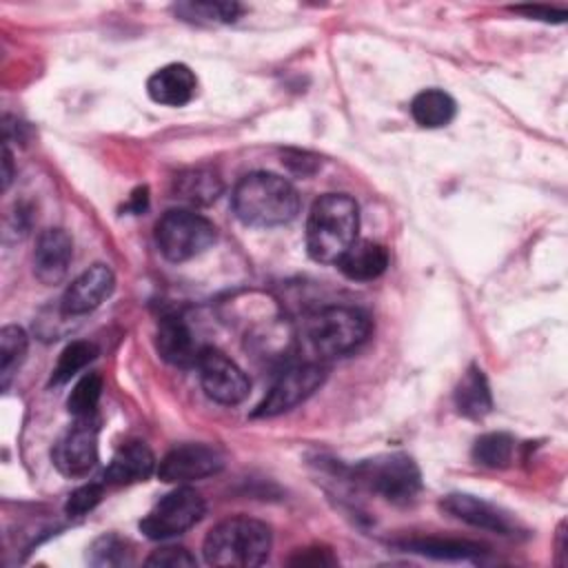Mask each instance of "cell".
I'll return each instance as SVG.
<instances>
[{
	"label": "cell",
	"mask_w": 568,
	"mask_h": 568,
	"mask_svg": "<svg viewBox=\"0 0 568 568\" xmlns=\"http://www.w3.org/2000/svg\"><path fill=\"white\" fill-rule=\"evenodd\" d=\"M359 206L346 193L317 197L306 220V251L320 264H337L357 242Z\"/></svg>",
	"instance_id": "1"
},
{
	"label": "cell",
	"mask_w": 568,
	"mask_h": 568,
	"mask_svg": "<svg viewBox=\"0 0 568 568\" xmlns=\"http://www.w3.org/2000/svg\"><path fill=\"white\" fill-rule=\"evenodd\" d=\"M233 211L246 226H282L300 213V195L286 178L255 171L235 184Z\"/></svg>",
	"instance_id": "2"
},
{
	"label": "cell",
	"mask_w": 568,
	"mask_h": 568,
	"mask_svg": "<svg viewBox=\"0 0 568 568\" xmlns=\"http://www.w3.org/2000/svg\"><path fill=\"white\" fill-rule=\"evenodd\" d=\"M271 544V528L264 521L237 515L209 530L202 552L209 566L251 568L266 561Z\"/></svg>",
	"instance_id": "3"
},
{
	"label": "cell",
	"mask_w": 568,
	"mask_h": 568,
	"mask_svg": "<svg viewBox=\"0 0 568 568\" xmlns=\"http://www.w3.org/2000/svg\"><path fill=\"white\" fill-rule=\"evenodd\" d=\"M371 317L355 306H324L308 315L304 335L320 359L339 357L357 351L371 335Z\"/></svg>",
	"instance_id": "4"
},
{
	"label": "cell",
	"mask_w": 568,
	"mask_h": 568,
	"mask_svg": "<svg viewBox=\"0 0 568 568\" xmlns=\"http://www.w3.org/2000/svg\"><path fill=\"white\" fill-rule=\"evenodd\" d=\"M155 242L169 262H186L215 242V226L191 209H171L155 224Z\"/></svg>",
	"instance_id": "5"
},
{
	"label": "cell",
	"mask_w": 568,
	"mask_h": 568,
	"mask_svg": "<svg viewBox=\"0 0 568 568\" xmlns=\"http://www.w3.org/2000/svg\"><path fill=\"white\" fill-rule=\"evenodd\" d=\"M353 475L368 490L386 497L388 501H410L422 488V473L413 457L404 453L379 455L353 468Z\"/></svg>",
	"instance_id": "6"
},
{
	"label": "cell",
	"mask_w": 568,
	"mask_h": 568,
	"mask_svg": "<svg viewBox=\"0 0 568 568\" xmlns=\"http://www.w3.org/2000/svg\"><path fill=\"white\" fill-rule=\"evenodd\" d=\"M206 510L202 495L189 486L166 493L140 521V530L149 539H171L193 528Z\"/></svg>",
	"instance_id": "7"
},
{
	"label": "cell",
	"mask_w": 568,
	"mask_h": 568,
	"mask_svg": "<svg viewBox=\"0 0 568 568\" xmlns=\"http://www.w3.org/2000/svg\"><path fill=\"white\" fill-rule=\"evenodd\" d=\"M326 379V368L320 362H302L284 368L271 390L253 410V417H275L306 402Z\"/></svg>",
	"instance_id": "8"
},
{
	"label": "cell",
	"mask_w": 568,
	"mask_h": 568,
	"mask_svg": "<svg viewBox=\"0 0 568 568\" xmlns=\"http://www.w3.org/2000/svg\"><path fill=\"white\" fill-rule=\"evenodd\" d=\"M195 366L200 371V384L213 402L235 406L248 395L251 382L246 373L222 351L204 346Z\"/></svg>",
	"instance_id": "9"
},
{
	"label": "cell",
	"mask_w": 568,
	"mask_h": 568,
	"mask_svg": "<svg viewBox=\"0 0 568 568\" xmlns=\"http://www.w3.org/2000/svg\"><path fill=\"white\" fill-rule=\"evenodd\" d=\"M98 419L75 417L73 426L55 442L53 446V464L64 477H84L98 464Z\"/></svg>",
	"instance_id": "10"
},
{
	"label": "cell",
	"mask_w": 568,
	"mask_h": 568,
	"mask_svg": "<svg viewBox=\"0 0 568 568\" xmlns=\"http://www.w3.org/2000/svg\"><path fill=\"white\" fill-rule=\"evenodd\" d=\"M224 466L222 455L206 444H180L171 448L158 464V477L164 484H189L211 477Z\"/></svg>",
	"instance_id": "11"
},
{
	"label": "cell",
	"mask_w": 568,
	"mask_h": 568,
	"mask_svg": "<svg viewBox=\"0 0 568 568\" xmlns=\"http://www.w3.org/2000/svg\"><path fill=\"white\" fill-rule=\"evenodd\" d=\"M115 288V275L106 264H93L82 271L60 297V315L71 320L95 311Z\"/></svg>",
	"instance_id": "12"
},
{
	"label": "cell",
	"mask_w": 568,
	"mask_h": 568,
	"mask_svg": "<svg viewBox=\"0 0 568 568\" xmlns=\"http://www.w3.org/2000/svg\"><path fill=\"white\" fill-rule=\"evenodd\" d=\"M439 506L450 517L481 530H490L499 535H517L519 530L517 519L508 510L468 493H450L439 501Z\"/></svg>",
	"instance_id": "13"
},
{
	"label": "cell",
	"mask_w": 568,
	"mask_h": 568,
	"mask_svg": "<svg viewBox=\"0 0 568 568\" xmlns=\"http://www.w3.org/2000/svg\"><path fill=\"white\" fill-rule=\"evenodd\" d=\"M73 260V240L64 229H47L33 248V273L42 284H60Z\"/></svg>",
	"instance_id": "14"
},
{
	"label": "cell",
	"mask_w": 568,
	"mask_h": 568,
	"mask_svg": "<svg viewBox=\"0 0 568 568\" xmlns=\"http://www.w3.org/2000/svg\"><path fill=\"white\" fill-rule=\"evenodd\" d=\"M155 348L160 357L173 366L189 368L197 364L204 346L197 344L191 326L178 313H169L160 320L155 333Z\"/></svg>",
	"instance_id": "15"
},
{
	"label": "cell",
	"mask_w": 568,
	"mask_h": 568,
	"mask_svg": "<svg viewBox=\"0 0 568 568\" xmlns=\"http://www.w3.org/2000/svg\"><path fill=\"white\" fill-rule=\"evenodd\" d=\"M195 91H197V78L182 62L164 64L158 71H153L151 78L146 80L149 98L162 106H184L186 102L193 100Z\"/></svg>",
	"instance_id": "16"
},
{
	"label": "cell",
	"mask_w": 568,
	"mask_h": 568,
	"mask_svg": "<svg viewBox=\"0 0 568 568\" xmlns=\"http://www.w3.org/2000/svg\"><path fill=\"white\" fill-rule=\"evenodd\" d=\"M153 470L158 468H155V457L151 448L142 442H129L113 453L111 462L102 473V479L104 484L126 486V484L146 481L153 475Z\"/></svg>",
	"instance_id": "17"
},
{
	"label": "cell",
	"mask_w": 568,
	"mask_h": 568,
	"mask_svg": "<svg viewBox=\"0 0 568 568\" xmlns=\"http://www.w3.org/2000/svg\"><path fill=\"white\" fill-rule=\"evenodd\" d=\"M353 282H373L388 266V251L371 240H357L335 264Z\"/></svg>",
	"instance_id": "18"
},
{
	"label": "cell",
	"mask_w": 568,
	"mask_h": 568,
	"mask_svg": "<svg viewBox=\"0 0 568 568\" xmlns=\"http://www.w3.org/2000/svg\"><path fill=\"white\" fill-rule=\"evenodd\" d=\"M453 399H455L457 413L468 419H481L490 413L493 395H490L486 375L479 366H468V371L462 375V379L455 386Z\"/></svg>",
	"instance_id": "19"
},
{
	"label": "cell",
	"mask_w": 568,
	"mask_h": 568,
	"mask_svg": "<svg viewBox=\"0 0 568 568\" xmlns=\"http://www.w3.org/2000/svg\"><path fill=\"white\" fill-rule=\"evenodd\" d=\"M222 191H224V184H222L220 175L204 166L186 169V171L178 173L173 180L175 197H180L189 204H195V206H206V204L215 202Z\"/></svg>",
	"instance_id": "20"
},
{
	"label": "cell",
	"mask_w": 568,
	"mask_h": 568,
	"mask_svg": "<svg viewBox=\"0 0 568 568\" xmlns=\"http://www.w3.org/2000/svg\"><path fill=\"white\" fill-rule=\"evenodd\" d=\"M455 100L442 89H424L410 102V115L424 129L446 126L455 118Z\"/></svg>",
	"instance_id": "21"
},
{
	"label": "cell",
	"mask_w": 568,
	"mask_h": 568,
	"mask_svg": "<svg viewBox=\"0 0 568 568\" xmlns=\"http://www.w3.org/2000/svg\"><path fill=\"white\" fill-rule=\"evenodd\" d=\"M408 552H417L433 559H479L486 550L484 546L468 539H442V537H419L399 544Z\"/></svg>",
	"instance_id": "22"
},
{
	"label": "cell",
	"mask_w": 568,
	"mask_h": 568,
	"mask_svg": "<svg viewBox=\"0 0 568 568\" xmlns=\"http://www.w3.org/2000/svg\"><path fill=\"white\" fill-rule=\"evenodd\" d=\"M27 348H29V337L20 326H16V324L2 326V331H0V384H2V388H9L13 375L18 373V368L22 366V362L27 357Z\"/></svg>",
	"instance_id": "23"
},
{
	"label": "cell",
	"mask_w": 568,
	"mask_h": 568,
	"mask_svg": "<svg viewBox=\"0 0 568 568\" xmlns=\"http://www.w3.org/2000/svg\"><path fill=\"white\" fill-rule=\"evenodd\" d=\"M98 357V346L89 339H75L71 344L64 346V351L60 353L53 371H51V386H62L67 384L71 377H75L87 364H91Z\"/></svg>",
	"instance_id": "24"
},
{
	"label": "cell",
	"mask_w": 568,
	"mask_h": 568,
	"mask_svg": "<svg viewBox=\"0 0 568 568\" xmlns=\"http://www.w3.org/2000/svg\"><path fill=\"white\" fill-rule=\"evenodd\" d=\"M515 439L508 433H486L473 444V459L486 468H506L513 462Z\"/></svg>",
	"instance_id": "25"
},
{
	"label": "cell",
	"mask_w": 568,
	"mask_h": 568,
	"mask_svg": "<svg viewBox=\"0 0 568 568\" xmlns=\"http://www.w3.org/2000/svg\"><path fill=\"white\" fill-rule=\"evenodd\" d=\"M251 342H253L255 355H260L264 359H277V357H284L291 351L293 333L286 324L271 322V324L260 326L251 335Z\"/></svg>",
	"instance_id": "26"
},
{
	"label": "cell",
	"mask_w": 568,
	"mask_h": 568,
	"mask_svg": "<svg viewBox=\"0 0 568 568\" xmlns=\"http://www.w3.org/2000/svg\"><path fill=\"white\" fill-rule=\"evenodd\" d=\"M242 7L235 2H182L175 4V13L191 22H233Z\"/></svg>",
	"instance_id": "27"
},
{
	"label": "cell",
	"mask_w": 568,
	"mask_h": 568,
	"mask_svg": "<svg viewBox=\"0 0 568 568\" xmlns=\"http://www.w3.org/2000/svg\"><path fill=\"white\" fill-rule=\"evenodd\" d=\"M100 395H102V377L98 373H87L75 382L73 390L69 393L67 408L73 417H91L95 415Z\"/></svg>",
	"instance_id": "28"
},
{
	"label": "cell",
	"mask_w": 568,
	"mask_h": 568,
	"mask_svg": "<svg viewBox=\"0 0 568 568\" xmlns=\"http://www.w3.org/2000/svg\"><path fill=\"white\" fill-rule=\"evenodd\" d=\"M91 557L89 561L93 566H122L131 561V550H129V541L118 537V535H102L100 539L93 541V546L89 548Z\"/></svg>",
	"instance_id": "29"
},
{
	"label": "cell",
	"mask_w": 568,
	"mask_h": 568,
	"mask_svg": "<svg viewBox=\"0 0 568 568\" xmlns=\"http://www.w3.org/2000/svg\"><path fill=\"white\" fill-rule=\"evenodd\" d=\"M102 495H104V486L98 484V481H89V484H82L78 486L67 504H64V513L71 515V517H82L87 515L89 510H93L100 501H102Z\"/></svg>",
	"instance_id": "30"
},
{
	"label": "cell",
	"mask_w": 568,
	"mask_h": 568,
	"mask_svg": "<svg viewBox=\"0 0 568 568\" xmlns=\"http://www.w3.org/2000/svg\"><path fill=\"white\" fill-rule=\"evenodd\" d=\"M144 564L155 568H186V566H195V557L182 546H164L153 550Z\"/></svg>",
	"instance_id": "31"
},
{
	"label": "cell",
	"mask_w": 568,
	"mask_h": 568,
	"mask_svg": "<svg viewBox=\"0 0 568 568\" xmlns=\"http://www.w3.org/2000/svg\"><path fill=\"white\" fill-rule=\"evenodd\" d=\"M293 566H333L335 557L326 548H304L288 559Z\"/></svg>",
	"instance_id": "32"
},
{
	"label": "cell",
	"mask_w": 568,
	"mask_h": 568,
	"mask_svg": "<svg viewBox=\"0 0 568 568\" xmlns=\"http://www.w3.org/2000/svg\"><path fill=\"white\" fill-rule=\"evenodd\" d=\"M282 162H284L291 171L302 173V175H308V173H313V171L320 166L317 158L311 155V153H306V151H288Z\"/></svg>",
	"instance_id": "33"
},
{
	"label": "cell",
	"mask_w": 568,
	"mask_h": 568,
	"mask_svg": "<svg viewBox=\"0 0 568 568\" xmlns=\"http://www.w3.org/2000/svg\"><path fill=\"white\" fill-rule=\"evenodd\" d=\"M513 11H519L524 16H530V18H541V20H564L566 18V11H555V9H548V7H513Z\"/></svg>",
	"instance_id": "34"
},
{
	"label": "cell",
	"mask_w": 568,
	"mask_h": 568,
	"mask_svg": "<svg viewBox=\"0 0 568 568\" xmlns=\"http://www.w3.org/2000/svg\"><path fill=\"white\" fill-rule=\"evenodd\" d=\"M146 206H149V189H146V186H138V189L131 193L126 209H129L131 213H142V211H146Z\"/></svg>",
	"instance_id": "35"
},
{
	"label": "cell",
	"mask_w": 568,
	"mask_h": 568,
	"mask_svg": "<svg viewBox=\"0 0 568 568\" xmlns=\"http://www.w3.org/2000/svg\"><path fill=\"white\" fill-rule=\"evenodd\" d=\"M11 178H13V158H11L9 144H4V149H2V189H9Z\"/></svg>",
	"instance_id": "36"
}]
</instances>
